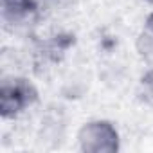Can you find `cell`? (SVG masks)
<instances>
[{
  "mask_svg": "<svg viewBox=\"0 0 153 153\" xmlns=\"http://www.w3.org/2000/svg\"><path fill=\"white\" fill-rule=\"evenodd\" d=\"M149 27H151V29H153V18H151V20H149Z\"/></svg>",
  "mask_w": 153,
  "mask_h": 153,
  "instance_id": "cell-1",
  "label": "cell"
}]
</instances>
